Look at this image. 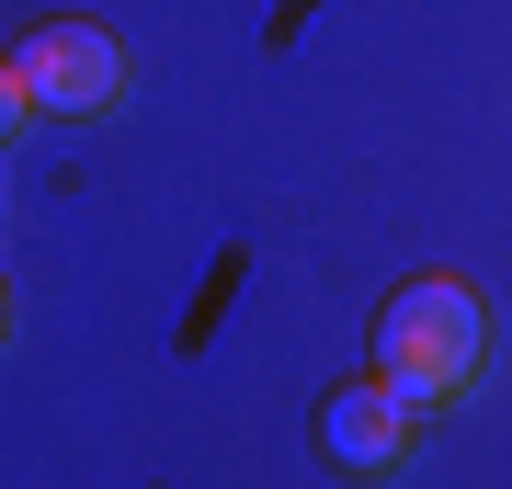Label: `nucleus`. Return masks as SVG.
Wrapping results in <instances>:
<instances>
[{
	"mask_svg": "<svg viewBox=\"0 0 512 489\" xmlns=\"http://www.w3.org/2000/svg\"><path fill=\"white\" fill-rule=\"evenodd\" d=\"M12 126H35V91H23V69L0 57V137H12Z\"/></svg>",
	"mask_w": 512,
	"mask_h": 489,
	"instance_id": "4",
	"label": "nucleus"
},
{
	"mask_svg": "<svg viewBox=\"0 0 512 489\" xmlns=\"http://www.w3.org/2000/svg\"><path fill=\"white\" fill-rule=\"evenodd\" d=\"M12 69H23L46 126H92V114L126 103V46H114L103 23H35V35L12 46Z\"/></svg>",
	"mask_w": 512,
	"mask_h": 489,
	"instance_id": "2",
	"label": "nucleus"
},
{
	"mask_svg": "<svg viewBox=\"0 0 512 489\" xmlns=\"http://www.w3.org/2000/svg\"><path fill=\"white\" fill-rule=\"evenodd\" d=\"M421 421H433V410L399 399L387 376H342V387L319 399V455H330V478H365V489H376V478H399V467H410Z\"/></svg>",
	"mask_w": 512,
	"mask_h": 489,
	"instance_id": "3",
	"label": "nucleus"
},
{
	"mask_svg": "<svg viewBox=\"0 0 512 489\" xmlns=\"http://www.w3.org/2000/svg\"><path fill=\"white\" fill-rule=\"evenodd\" d=\"M478 353H490V319H478L467 273H410L376 308V376L399 399H421V410H456L478 387Z\"/></svg>",
	"mask_w": 512,
	"mask_h": 489,
	"instance_id": "1",
	"label": "nucleus"
},
{
	"mask_svg": "<svg viewBox=\"0 0 512 489\" xmlns=\"http://www.w3.org/2000/svg\"><path fill=\"white\" fill-rule=\"evenodd\" d=\"M0 342H12V296H0Z\"/></svg>",
	"mask_w": 512,
	"mask_h": 489,
	"instance_id": "5",
	"label": "nucleus"
}]
</instances>
